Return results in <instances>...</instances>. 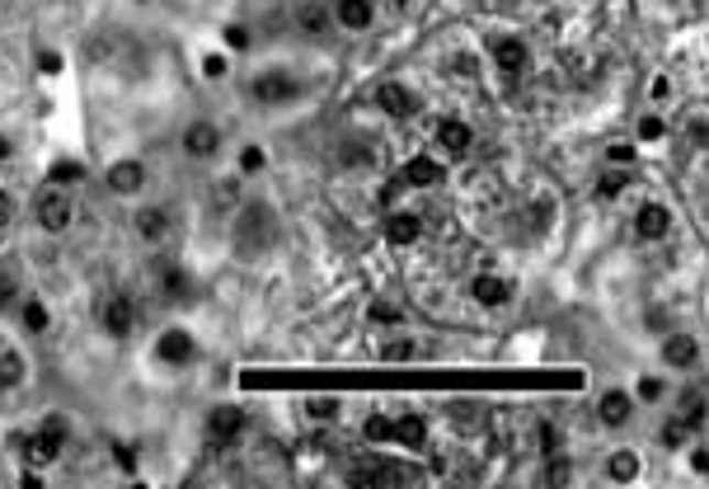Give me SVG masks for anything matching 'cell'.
<instances>
[{
  "label": "cell",
  "instance_id": "cell-6",
  "mask_svg": "<svg viewBox=\"0 0 709 489\" xmlns=\"http://www.w3.org/2000/svg\"><path fill=\"white\" fill-rule=\"evenodd\" d=\"M203 433L211 447H240L244 433H250V410L236 405V400H217V405L203 414Z\"/></svg>",
  "mask_w": 709,
  "mask_h": 489
},
{
  "label": "cell",
  "instance_id": "cell-9",
  "mask_svg": "<svg viewBox=\"0 0 709 489\" xmlns=\"http://www.w3.org/2000/svg\"><path fill=\"white\" fill-rule=\"evenodd\" d=\"M244 95H250V104H259V109H282V104H292L301 95V80L287 72V66H269V72L250 76Z\"/></svg>",
  "mask_w": 709,
  "mask_h": 489
},
{
  "label": "cell",
  "instance_id": "cell-35",
  "mask_svg": "<svg viewBox=\"0 0 709 489\" xmlns=\"http://www.w3.org/2000/svg\"><path fill=\"white\" fill-rule=\"evenodd\" d=\"M644 99H648V109H658V113H663L667 104L677 99V80H672L667 72H658V76H648V95H644Z\"/></svg>",
  "mask_w": 709,
  "mask_h": 489
},
{
  "label": "cell",
  "instance_id": "cell-41",
  "mask_svg": "<svg viewBox=\"0 0 709 489\" xmlns=\"http://www.w3.org/2000/svg\"><path fill=\"white\" fill-rule=\"evenodd\" d=\"M634 161H640V146H634V142H611L607 146V165H634Z\"/></svg>",
  "mask_w": 709,
  "mask_h": 489
},
{
  "label": "cell",
  "instance_id": "cell-2",
  "mask_svg": "<svg viewBox=\"0 0 709 489\" xmlns=\"http://www.w3.org/2000/svg\"><path fill=\"white\" fill-rule=\"evenodd\" d=\"M70 443H76V424H70V414L62 410H52L43 414L33 428H24V438H20V457L29 470H43V466H57Z\"/></svg>",
  "mask_w": 709,
  "mask_h": 489
},
{
  "label": "cell",
  "instance_id": "cell-24",
  "mask_svg": "<svg viewBox=\"0 0 709 489\" xmlns=\"http://www.w3.org/2000/svg\"><path fill=\"white\" fill-rule=\"evenodd\" d=\"M390 443L404 447V452H428L433 443V424L423 414H400L395 419V433H390Z\"/></svg>",
  "mask_w": 709,
  "mask_h": 489
},
{
  "label": "cell",
  "instance_id": "cell-8",
  "mask_svg": "<svg viewBox=\"0 0 709 489\" xmlns=\"http://www.w3.org/2000/svg\"><path fill=\"white\" fill-rule=\"evenodd\" d=\"M95 325H99V335L109 344H128L137 335V302L128 292H109L95 306Z\"/></svg>",
  "mask_w": 709,
  "mask_h": 489
},
{
  "label": "cell",
  "instance_id": "cell-42",
  "mask_svg": "<svg viewBox=\"0 0 709 489\" xmlns=\"http://www.w3.org/2000/svg\"><path fill=\"white\" fill-rule=\"evenodd\" d=\"M14 213H20V198L0 184V231H10V226H14Z\"/></svg>",
  "mask_w": 709,
  "mask_h": 489
},
{
  "label": "cell",
  "instance_id": "cell-26",
  "mask_svg": "<svg viewBox=\"0 0 709 489\" xmlns=\"http://www.w3.org/2000/svg\"><path fill=\"white\" fill-rule=\"evenodd\" d=\"M418 354H423V344H418L414 335H404V325H400V329H390V335H381V339H377V358H381V362H390V367L414 362Z\"/></svg>",
  "mask_w": 709,
  "mask_h": 489
},
{
  "label": "cell",
  "instance_id": "cell-11",
  "mask_svg": "<svg viewBox=\"0 0 709 489\" xmlns=\"http://www.w3.org/2000/svg\"><path fill=\"white\" fill-rule=\"evenodd\" d=\"M658 362H663V372H672V377H690V372H700L705 348H700V339L690 335V329H667V335L658 339Z\"/></svg>",
  "mask_w": 709,
  "mask_h": 489
},
{
  "label": "cell",
  "instance_id": "cell-12",
  "mask_svg": "<svg viewBox=\"0 0 709 489\" xmlns=\"http://www.w3.org/2000/svg\"><path fill=\"white\" fill-rule=\"evenodd\" d=\"M466 296L480 311H503L512 296H517V283H512L508 273H499V269H475L466 278Z\"/></svg>",
  "mask_w": 709,
  "mask_h": 489
},
{
  "label": "cell",
  "instance_id": "cell-37",
  "mask_svg": "<svg viewBox=\"0 0 709 489\" xmlns=\"http://www.w3.org/2000/svg\"><path fill=\"white\" fill-rule=\"evenodd\" d=\"M221 47L230 52V57H236V52H244V47H254V33L244 29V24H226V29H221Z\"/></svg>",
  "mask_w": 709,
  "mask_h": 489
},
{
  "label": "cell",
  "instance_id": "cell-4",
  "mask_svg": "<svg viewBox=\"0 0 709 489\" xmlns=\"http://www.w3.org/2000/svg\"><path fill=\"white\" fill-rule=\"evenodd\" d=\"M198 358H203V344L188 325L170 320V325L155 329V339H151V362L155 367H165V372H188Z\"/></svg>",
  "mask_w": 709,
  "mask_h": 489
},
{
  "label": "cell",
  "instance_id": "cell-47",
  "mask_svg": "<svg viewBox=\"0 0 709 489\" xmlns=\"http://www.w3.org/2000/svg\"><path fill=\"white\" fill-rule=\"evenodd\" d=\"M10 155H14V142H10V137H6V132H0V165H6V161H10Z\"/></svg>",
  "mask_w": 709,
  "mask_h": 489
},
{
  "label": "cell",
  "instance_id": "cell-45",
  "mask_svg": "<svg viewBox=\"0 0 709 489\" xmlns=\"http://www.w3.org/2000/svg\"><path fill=\"white\" fill-rule=\"evenodd\" d=\"M39 72H43V76H62V72H66L62 52H52V47H43V52H39Z\"/></svg>",
  "mask_w": 709,
  "mask_h": 489
},
{
  "label": "cell",
  "instance_id": "cell-1",
  "mask_svg": "<svg viewBox=\"0 0 709 489\" xmlns=\"http://www.w3.org/2000/svg\"><path fill=\"white\" fill-rule=\"evenodd\" d=\"M282 240V221L273 213V203L263 198H240V207L230 213V244H236V259L244 264H259L263 254H273Z\"/></svg>",
  "mask_w": 709,
  "mask_h": 489
},
{
  "label": "cell",
  "instance_id": "cell-39",
  "mask_svg": "<svg viewBox=\"0 0 709 489\" xmlns=\"http://www.w3.org/2000/svg\"><path fill=\"white\" fill-rule=\"evenodd\" d=\"M362 433H367L371 443H390V433H395V419H390V414H367L362 419Z\"/></svg>",
  "mask_w": 709,
  "mask_h": 489
},
{
  "label": "cell",
  "instance_id": "cell-34",
  "mask_svg": "<svg viewBox=\"0 0 709 489\" xmlns=\"http://www.w3.org/2000/svg\"><path fill=\"white\" fill-rule=\"evenodd\" d=\"M47 184H66V188H76V184H85V165L76 161V155H57V161L47 165Z\"/></svg>",
  "mask_w": 709,
  "mask_h": 489
},
{
  "label": "cell",
  "instance_id": "cell-33",
  "mask_svg": "<svg viewBox=\"0 0 709 489\" xmlns=\"http://www.w3.org/2000/svg\"><path fill=\"white\" fill-rule=\"evenodd\" d=\"M263 170H269V151H263L259 142H244L236 151V174L240 180H254V174H263Z\"/></svg>",
  "mask_w": 709,
  "mask_h": 489
},
{
  "label": "cell",
  "instance_id": "cell-30",
  "mask_svg": "<svg viewBox=\"0 0 709 489\" xmlns=\"http://www.w3.org/2000/svg\"><path fill=\"white\" fill-rule=\"evenodd\" d=\"M301 410H306L310 424H339V419H343V400L339 395H306V400H301Z\"/></svg>",
  "mask_w": 709,
  "mask_h": 489
},
{
  "label": "cell",
  "instance_id": "cell-18",
  "mask_svg": "<svg viewBox=\"0 0 709 489\" xmlns=\"http://www.w3.org/2000/svg\"><path fill=\"white\" fill-rule=\"evenodd\" d=\"M400 184L404 188H418V194H433V188L447 184V165H441L437 151H414L410 161L400 165Z\"/></svg>",
  "mask_w": 709,
  "mask_h": 489
},
{
  "label": "cell",
  "instance_id": "cell-23",
  "mask_svg": "<svg viewBox=\"0 0 709 489\" xmlns=\"http://www.w3.org/2000/svg\"><path fill=\"white\" fill-rule=\"evenodd\" d=\"M601 476H607V485H634L644 476V457L634 447H615V452H607V461H601Z\"/></svg>",
  "mask_w": 709,
  "mask_h": 489
},
{
  "label": "cell",
  "instance_id": "cell-13",
  "mask_svg": "<svg viewBox=\"0 0 709 489\" xmlns=\"http://www.w3.org/2000/svg\"><path fill=\"white\" fill-rule=\"evenodd\" d=\"M630 231L640 244H663L672 231H677V213H672L667 203L658 198H644L640 207H634V217H630Z\"/></svg>",
  "mask_w": 709,
  "mask_h": 489
},
{
  "label": "cell",
  "instance_id": "cell-3",
  "mask_svg": "<svg viewBox=\"0 0 709 489\" xmlns=\"http://www.w3.org/2000/svg\"><path fill=\"white\" fill-rule=\"evenodd\" d=\"M76 217H80V203H76V188H66V184H47L33 194V221H39V231L52 236V240H62L76 231Z\"/></svg>",
  "mask_w": 709,
  "mask_h": 489
},
{
  "label": "cell",
  "instance_id": "cell-44",
  "mask_svg": "<svg viewBox=\"0 0 709 489\" xmlns=\"http://www.w3.org/2000/svg\"><path fill=\"white\" fill-rule=\"evenodd\" d=\"M14 302H20V283H14V273L0 269V311L14 306Z\"/></svg>",
  "mask_w": 709,
  "mask_h": 489
},
{
  "label": "cell",
  "instance_id": "cell-25",
  "mask_svg": "<svg viewBox=\"0 0 709 489\" xmlns=\"http://www.w3.org/2000/svg\"><path fill=\"white\" fill-rule=\"evenodd\" d=\"M20 325H24V335H33V339H43V335H52V306L43 302L39 292H20Z\"/></svg>",
  "mask_w": 709,
  "mask_h": 489
},
{
  "label": "cell",
  "instance_id": "cell-16",
  "mask_svg": "<svg viewBox=\"0 0 709 489\" xmlns=\"http://www.w3.org/2000/svg\"><path fill=\"white\" fill-rule=\"evenodd\" d=\"M132 236L141 244H165L174 236V213H170L165 203L137 198V207H132Z\"/></svg>",
  "mask_w": 709,
  "mask_h": 489
},
{
  "label": "cell",
  "instance_id": "cell-36",
  "mask_svg": "<svg viewBox=\"0 0 709 489\" xmlns=\"http://www.w3.org/2000/svg\"><path fill=\"white\" fill-rule=\"evenodd\" d=\"M686 466L690 476H709V447H705V433H696V438H686Z\"/></svg>",
  "mask_w": 709,
  "mask_h": 489
},
{
  "label": "cell",
  "instance_id": "cell-15",
  "mask_svg": "<svg viewBox=\"0 0 709 489\" xmlns=\"http://www.w3.org/2000/svg\"><path fill=\"white\" fill-rule=\"evenodd\" d=\"M371 104L390 118V122H410V118H418V109H423V95L414 90L410 80H381L377 90H371Z\"/></svg>",
  "mask_w": 709,
  "mask_h": 489
},
{
  "label": "cell",
  "instance_id": "cell-38",
  "mask_svg": "<svg viewBox=\"0 0 709 489\" xmlns=\"http://www.w3.org/2000/svg\"><path fill=\"white\" fill-rule=\"evenodd\" d=\"M371 320H377L381 329H400L404 325V311L395 306V302H371V311H367Z\"/></svg>",
  "mask_w": 709,
  "mask_h": 489
},
{
  "label": "cell",
  "instance_id": "cell-46",
  "mask_svg": "<svg viewBox=\"0 0 709 489\" xmlns=\"http://www.w3.org/2000/svg\"><path fill=\"white\" fill-rule=\"evenodd\" d=\"M690 142H696V146H705V113H696V118H690Z\"/></svg>",
  "mask_w": 709,
  "mask_h": 489
},
{
  "label": "cell",
  "instance_id": "cell-14",
  "mask_svg": "<svg viewBox=\"0 0 709 489\" xmlns=\"http://www.w3.org/2000/svg\"><path fill=\"white\" fill-rule=\"evenodd\" d=\"M592 414H597V424L607 433H625L634 424V414H640V400L630 395V387H601Z\"/></svg>",
  "mask_w": 709,
  "mask_h": 489
},
{
  "label": "cell",
  "instance_id": "cell-43",
  "mask_svg": "<svg viewBox=\"0 0 709 489\" xmlns=\"http://www.w3.org/2000/svg\"><path fill=\"white\" fill-rule=\"evenodd\" d=\"M559 447H564V433L555 424H541V452L545 457H559Z\"/></svg>",
  "mask_w": 709,
  "mask_h": 489
},
{
  "label": "cell",
  "instance_id": "cell-28",
  "mask_svg": "<svg viewBox=\"0 0 709 489\" xmlns=\"http://www.w3.org/2000/svg\"><path fill=\"white\" fill-rule=\"evenodd\" d=\"M198 76L207 85H226L230 80V52L217 43V47H198Z\"/></svg>",
  "mask_w": 709,
  "mask_h": 489
},
{
  "label": "cell",
  "instance_id": "cell-20",
  "mask_svg": "<svg viewBox=\"0 0 709 489\" xmlns=\"http://www.w3.org/2000/svg\"><path fill=\"white\" fill-rule=\"evenodd\" d=\"M33 381V362L14 339H0V395H20Z\"/></svg>",
  "mask_w": 709,
  "mask_h": 489
},
{
  "label": "cell",
  "instance_id": "cell-19",
  "mask_svg": "<svg viewBox=\"0 0 709 489\" xmlns=\"http://www.w3.org/2000/svg\"><path fill=\"white\" fill-rule=\"evenodd\" d=\"M329 14H334V29L348 33V39H362V33L377 29V0H329Z\"/></svg>",
  "mask_w": 709,
  "mask_h": 489
},
{
  "label": "cell",
  "instance_id": "cell-10",
  "mask_svg": "<svg viewBox=\"0 0 709 489\" xmlns=\"http://www.w3.org/2000/svg\"><path fill=\"white\" fill-rule=\"evenodd\" d=\"M428 137H433V151L441 161H466L475 151V122H466L460 113H437Z\"/></svg>",
  "mask_w": 709,
  "mask_h": 489
},
{
  "label": "cell",
  "instance_id": "cell-22",
  "mask_svg": "<svg viewBox=\"0 0 709 489\" xmlns=\"http://www.w3.org/2000/svg\"><path fill=\"white\" fill-rule=\"evenodd\" d=\"M423 217L414 213V207H390L385 217V244H395V250H414V244L423 240Z\"/></svg>",
  "mask_w": 709,
  "mask_h": 489
},
{
  "label": "cell",
  "instance_id": "cell-7",
  "mask_svg": "<svg viewBox=\"0 0 709 489\" xmlns=\"http://www.w3.org/2000/svg\"><path fill=\"white\" fill-rule=\"evenodd\" d=\"M179 151L198 165H217L221 151H226V128L217 118H188L184 132H179Z\"/></svg>",
  "mask_w": 709,
  "mask_h": 489
},
{
  "label": "cell",
  "instance_id": "cell-5",
  "mask_svg": "<svg viewBox=\"0 0 709 489\" xmlns=\"http://www.w3.org/2000/svg\"><path fill=\"white\" fill-rule=\"evenodd\" d=\"M103 188H109V198H118V203L146 198V188H151V165L141 161V155H113V161L103 165Z\"/></svg>",
  "mask_w": 709,
  "mask_h": 489
},
{
  "label": "cell",
  "instance_id": "cell-27",
  "mask_svg": "<svg viewBox=\"0 0 709 489\" xmlns=\"http://www.w3.org/2000/svg\"><path fill=\"white\" fill-rule=\"evenodd\" d=\"M371 165H377V146H371L362 132L343 137V146H339V170H352V174H358V170H371Z\"/></svg>",
  "mask_w": 709,
  "mask_h": 489
},
{
  "label": "cell",
  "instance_id": "cell-32",
  "mask_svg": "<svg viewBox=\"0 0 709 489\" xmlns=\"http://www.w3.org/2000/svg\"><path fill=\"white\" fill-rule=\"evenodd\" d=\"M630 395L640 400V405H663V400H667L663 372H640V377H634V387H630Z\"/></svg>",
  "mask_w": 709,
  "mask_h": 489
},
{
  "label": "cell",
  "instance_id": "cell-40",
  "mask_svg": "<svg viewBox=\"0 0 709 489\" xmlns=\"http://www.w3.org/2000/svg\"><path fill=\"white\" fill-rule=\"evenodd\" d=\"M625 188H630V174H625V170H620V165H611L607 174H601V184H597V194H601V198H615V194H625Z\"/></svg>",
  "mask_w": 709,
  "mask_h": 489
},
{
  "label": "cell",
  "instance_id": "cell-29",
  "mask_svg": "<svg viewBox=\"0 0 709 489\" xmlns=\"http://www.w3.org/2000/svg\"><path fill=\"white\" fill-rule=\"evenodd\" d=\"M161 296L165 302H188L193 296V273L184 264H165L161 269Z\"/></svg>",
  "mask_w": 709,
  "mask_h": 489
},
{
  "label": "cell",
  "instance_id": "cell-31",
  "mask_svg": "<svg viewBox=\"0 0 709 489\" xmlns=\"http://www.w3.org/2000/svg\"><path fill=\"white\" fill-rule=\"evenodd\" d=\"M667 118L658 113V109H648V113H640V122H634V146H658V142H667Z\"/></svg>",
  "mask_w": 709,
  "mask_h": 489
},
{
  "label": "cell",
  "instance_id": "cell-17",
  "mask_svg": "<svg viewBox=\"0 0 709 489\" xmlns=\"http://www.w3.org/2000/svg\"><path fill=\"white\" fill-rule=\"evenodd\" d=\"M489 62L499 66L508 80H522L526 66H531V43L522 39V33H493L489 39Z\"/></svg>",
  "mask_w": 709,
  "mask_h": 489
},
{
  "label": "cell",
  "instance_id": "cell-21",
  "mask_svg": "<svg viewBox=\"0 0 709 489\" xmlns=\"http://www.w3.org/2000/svg\"><path fill=\"white\" fill-rule=\"evenodd\" d=\"M292 29L301 33V39H329V33H334L329 0H296V10H292Z\"/></svg>",
  "mask_w": 709,
  "mask_h": 489
}]
</instances>
